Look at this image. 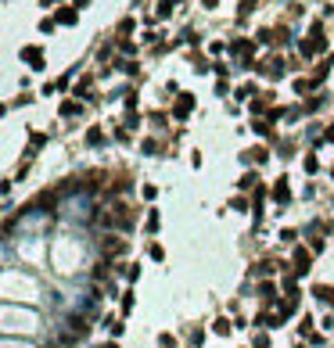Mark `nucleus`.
<instances>
[{"label":"nucleus","mask_w":334,"mask_h":348,"mask_svg":"<svg viewBox=\"0 0 334 348\" xmlns=\"http://www.w3.org/2000/svg\"><path fill=\"white\" fill-rule=\"evenodd\" d=\"M316 294H320L323 301H334V291H330V287H316Z\"/></svg>","instance_id":"obj_1"}]
</instances>
